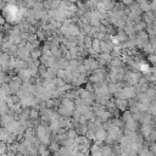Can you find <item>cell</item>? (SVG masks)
<instances>
[{
    "mask_svg": "<svg viewBox=\"0 0 156 156\" xmlns=\"http://www.w3.org/2000/svg\"><path fill=\"white\" fill-rule=\"evenodd\" d=\"M5 24H6V18L0 15V26H5Z\"/></svg>",
    "mask_w": 156,
    "mask_h": 156,
    "instance_id": "cell-1",
    "label": "cell"
}]
</instances>
